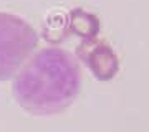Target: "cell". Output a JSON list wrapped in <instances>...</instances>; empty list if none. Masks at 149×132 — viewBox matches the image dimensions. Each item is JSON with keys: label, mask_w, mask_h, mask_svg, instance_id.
I'll use <instances>...</instances> for the list:
<instances>
[{"label": "cell", "mask_w": 149, "mask_h": 132, "mask_svg": "<svg viewBox=\"0 0 149 132\" xmlns=\"http://www.w3.org/2000/svg\"><path fill=\"white\" fill-rule=\"evenodd\" d=\"M80 88V66L73 55L60 48H45L18 71L12 93L27 112L52 116L70 107Z\"/></svg>", "instance_id": "obj_1"}, {"label": "cell", "mask_w": 149, "mask_h": 132, "mask_svg": "<svg viewBox=\"0 0 149 132\" xmlns=\"http://www.w3.org/2000/svg\"><path fill=\"white\" fill-rule=\"evenodd\" d=\"M38 43L30 23L12 13L0 12V81L10 79L20 69Z\"/></svg>", "instance_id": "obj_2"}, {"label": "cell", "mask_w": 149, "mask_h": 132, "mask_svg": "<svg viewBox=\"0 0 149 132\" xmlns=\"http://www.w3.org/2000/svg\"><path fill=\"white\" fill-rule=\"evenodd\" d=\"M78 55H81L93 76L100 81L113 79L119 69V59L116 53L109 45L103 41H85V45L78 48Z\"/></svg>", "instance_id": "obj_3"}, {"label": "cell", "mask_w": 149, "mask_h": 132, "mask_svg": "<svg viewBox=\"0 0 149 132\" xmlns=\"http://www.w3.org/2000/svg\"><path fill=\"white\" fill-rule=\"evenodd\" d=\"M68 25H70V30L76 37L83 38L85 41L96 40L98 33H100V20H98V17L90 13V12L81 10V8H74V10L70 12Z\"/></svg>", "instance_id": "obj_4"}]
</instances>
